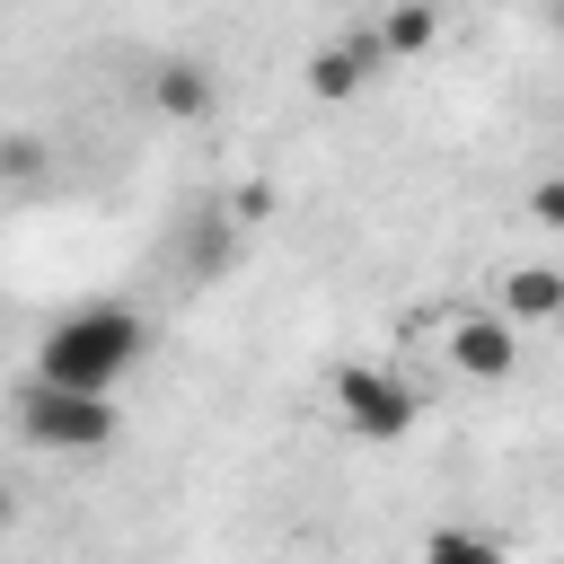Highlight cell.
<instances>
[{"label":"cell","instance_id":"obj_1","mask_svg":"<svg viewBox=\"0 0 564 564\" xmlns=\"http://www.w3.org/2000/svg\"><path fill=\"white\" fill-rule=\"evenodd\" d=\"M141 352H150V326H141L123 300H88V308H70L62 326H44V344H35V379L106 397Z\"/></svg>","mask_w":564,"mask_h":564},{"label":"cell","instance_id":"obj_2","mask_svg":"<svg viewBox=\"0 0 564 564\" xmlns=\"http://www.w3.org/2000/svg\"><path fill=\"white\" fill-rule=\"evenodd\" d=\"M18 432H26L35 449H106V441H115V397L26 379V397H18Z\"/></svg>","mask_w":564,"mask_h":564},{"label":"cell","instance_id":"obj_3","mask_svg":"<svg viewBox=\"0 0 564 564\" xmlns=\"http://www.w3.org/2000/svg\"><path fill=\"white\" fill-rule=\"evenodd\" d=\"M335 405H344V423H352L361 441H397V432L414 423V388H405L397 370H379V361H344V370H335Z\"/></svg>","mask_w":564,"mask_h":564},{"label":"cell","instance_id":"obj_4","mask_svg":"<svg viewBox=\"0 0 564 564\" xmlns=\"http://www.w3.org/2000/svg\"><path fill=\"white\" fill-rule=\"evenodd\" d=\"M379 62H388L379 26H352V35H335V44H317V53H308V88H317V97L335 106V97H352V88H361V79H370Z\"/></svg>","mask_w":564,"mask_h":564},{"label":"cell","instance_id":"obj_5","mask_svg":"<svg viewBox=\"0 0 564 564\" xmlns=\"http://www.w3.org/2000/svg\"><path fill=\"white\" fill-rule=\"evenodd\" d=\"M449 361H458L467 379H511V361H520L511 317H458V326H449Z\"/></svg>","mask_w":564,"mask_h":564},{"label":"cell","instance_id":"obj_6","mask_svg":"<svg viewBox=\"0 0 564 564\" xmlns=\"http://www.w3.org/2000/svg\"><path fill=\"white\" fill-rule=\"evenodd\" d=\"M212 97H220V88H212V70H203V62H185V53L150 62V106H159V115L203 123V115H212Z\"/></svg>","mask_w":564,"mask_h":564},{"label":"cell","instance_id":"obj_7","mask_svg":"<svg viewBox=\"0 0 564 564\" xmlns=\"http://www.w3.org/2000/svg\"><path fill=\"white\" fill-rule=\"evenodd\" d=\"M502 308H511V317H564V273H555V264L502 273Z\"/></svg>","mask_w":564,"mask_h":564},{"label":"cell","instance_id":"obj_8","mask_svg":"<svg viewBox=\"0 0 564 564\" xmlns=\"http://www.w3.org/2000/svg\"><path fill=\"white\" fill-rule=\"evenodd\" d=\"M432 35H441V9H432V0H397L388 26H379L388 53H432Z\"/></svg>","mask_w":564,"mask_h":564},{"label":"cell","instance_id":"obj_9","mask_svg":"<svg viewBox=\"0 0 564 564\" xmlns=\"http://www.w3.org/2000/svg\"><path fill=\"white\" fill-rule=\"evenodd\" d=\"M423 564H511V555L476 529H423Z\"/></svg>","mask_w":564,"mask_h":564},{"label":"cell","instance_id":"obj_10","mask_svg":"<svg viewBox=\"0 0 564 564\" xmlns=\"http://www.w3.org/2000/svg\"><path fill=\"white\" fill-rule=\"evenodd\" d=\"M44 167H53L44 132H0V185H35Z\"/></svg>","mask_w":564,"mask_h":564},{"label":"cell","instance_id":"obj_11","mask_svg":"<svg viewBox=\"0 0 564 564\" xmlns=\"http://www.w3.org/2000/svg\"><path fill=\"white\" fill-rule=\"evenodd\" d=\"M185 264H194V273H220V264H229V220H220V212H194V229H185Z\"/></svg>","mask_w":564,"mask_h":564},{"label":"cell","instance_id":"obj_12","mask_svg":"<svg viewBox=\"0 0 564 564\" xmlns=\"http://www.w3.org/2000/svg\"><path fill=\"white\" fill-rule=\"evenodd\" d=\"M529 212H538V220H546V229H564V176H546V185H538V194H529Z\"/></svg>","mask_w":564,"mask_h":564},{"label":"cell","instance_id":"obj_13","mask_svg":"<svg viewBox=\"0 0 564 564\" xmlns=\"http://www.w3.org/2000/svg\"><path fill=\"white\" fill-rule=\"evenodd\" d=\"M9 520H18V502H9V485H0V529H9Z\"/></svg>","mask_w":564,"mask_h":564},{"label":"cell","instance_id":"obj_14","mask_svg":"<svg viewBox=\"0 0 564 564\" xmlns=\"http://www.w3.org/2000/svg\"><path fill=\"white\" fill-rule=\"evenodd\" d=\"M555 26H564V0H555Z\"/></svg>","mask_w":564,"mask_h":564}]
</instances>
